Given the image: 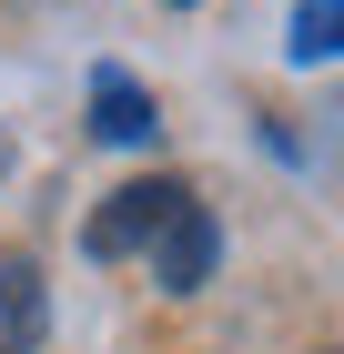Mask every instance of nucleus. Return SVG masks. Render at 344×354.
<instances>
[{"mask_svg": "<svg viewBox=\"0 0 344 354\" xmlns=\"http://www.w3.org/2000/svg\"><path fill=\"white\" fill-rule=\"evenodd\" d=\"M192 183H172V172H142V183H122V192H102V213L81 223V253H91V263H122V253H142L162 233V213H172V203H183Z\"/></svg>", "mask_w": 344, "mask_h": 354, "instance_id": "nucleus-1", "label": "nucleus"}, {"mask_svg": "<svg viewBox=\"0 0 344 354\" xmlns=\"http://www.w3.org/2000/svg\"><path fill=\"white\" fill-rule=\"evenodd\" d=\"M212 243H223V233H212V203L183 192V203L162 213V233L142 243V253H152V283H162V294H192V283L212 273Z\"/></svg>", "mask_w": 344, "mask_h": 354, "instance_id": "nucleus-2", "label": "nucleus"}, {"mask_svg": "<svg viewBox=\"0 0 344 354\" xmlns=\"http://www.w3.org/2000/svg\"><path fill=\"white\" fill-rule=\"evenodd\" d=\"M51 334V283L30 253H0V354H41Z\"/></svg>", "mask_w": 344, "mask_h": 354, "instance_id": "nucleus-3", "label": "nucleus"}, {"mask_svg": "<svg viewBox=\"0 0 344 354\" xmlns=\"http://www.w3.org/2000/svg\"><path fill=\"white\" fill-rule=\"evenodd\" d=\"M91 132L102 142H152L162 111H152V91H142L132 71H91Z\"/></svg>", "mask_w": 344, "mask_h": 354, "instance_id": "nucleus-4", "label": "nucleus"}, {"mask_svg": "<svg viewBox=\"0 0 344 354\" xmlns=\"http://www.w3.org/2000/svg\"><path fill=\"white\" fill-rule=\"evenodd\" d=\"M293 61H344V0H293Z\"/></svg>", "mask_w": 344, "mask_h": 354, "instance_id": "nucleus-5", "label": "nucleus"}, {"mask_svg": "<svg viewBox=\"0 0 344 354\" xmlns=\"http://www.w3.org/2000/svg\"><path fill=\"white\" fill-rule=\"evenodd\" d=\"M183 10H192V0H183Z\"/></svg>", "mask_w": 344, "mask_h": 354, "instance_id": "nucleus-6", "label": "nucleus"}]
</instances>
